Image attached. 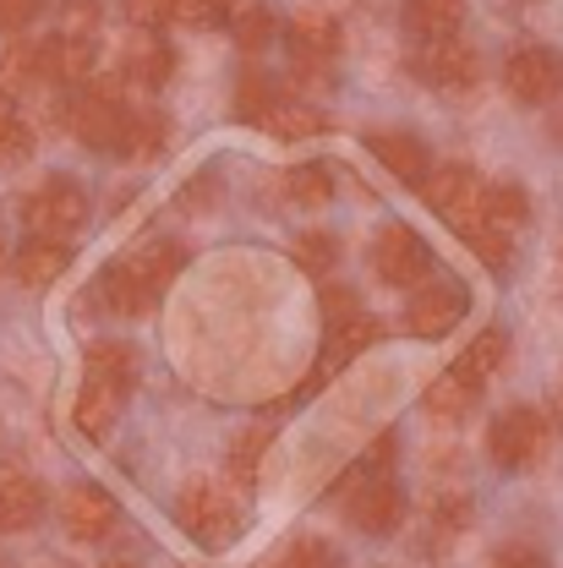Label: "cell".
<instances>
[{"label":"cell","instance_id":"obj_36","mask_svg":"<svg viewBox=\"0 0 563 568\" xmlns=\"http://www.w3.org/2000/svg\"><path fill=\"white\" fill-rule=\"evenodd\" d=\"M274 104H280V93H274V82H269L263 71H247V77L235 82V115H241V121H263Z\"/></svg>","mask_w":563,"mask_h":568},{"label":"cell","instance_id":"obj_23","mask_svg":"<svg viewBox=\"0 0 563 568\" xmlns=\"http://www.w3.org/2000/svg\"><path fill=\"white\" fill-rule=\"evenodd\" d=\"M121 67H127V77L142 82V88H164L170 71H175V55H170V44H164L159 33H138V39L127 44Z\"/></svg>","mask_w":563,"mask_h":568},{"label":"cell","instance_id":"obj_31","mask_svg":"<svg viewBox=\"0 0 563 568\" xmlns=\"http://www.w3.org/2000/svg\"><path fill=\"white\" fill-rule=\"evenodd\" d=\"M39 82V44H11L0 55V110Z\"/></svg>","mask_w":563,"mask_h":568},{"label":"cell","instance_id":"obj_4","mask_svg":"<svg viewBox=\"0 0 563 568\" xmlns=\"http://www.w3.org/2000/svg\"><path fill=\"white\" fill-rule=\"evenodd\" d=\"M340 493L351 503V525L361 536H389L400 530V514H405V497L389 476H366L361 465H351V476L340 481Z\"/></svg>","mask_w":563,"mask_h":568},{"label":"cell","instance_id":"obj_1","mask_svg":"<svg viewBox=\"0 0 563 568\" xmlns=\"http://www.w3.org/2000/svg\"><path fill=\"white\" fill-rule=\"evenodd\" d=\"M175 519H181V530L198 547H230L241 536V525H247L241 497H235V487H224V481H192L187 493L175 497Z\"/></svg>","mask_w":563,"mask_h":568},{"label":"cell","instance_id":"obj_13","mask_svg":"<svg viewBox=\"0 0 563 568\" xmlns=\"http://www.w3.org/2000/svg\"><path fill=\"white\" fill-rule=\"evenodd\" d=\"M284 39H290V61L329 67V61L340 55V39H345V33H340V17H329V11L306 6V11H295V17H290Z\"/></svg>","mask_w":563,"mask_h":568},{"label":"cell","instance_id":"obj_14","mask_svg":"<svg viewBox=\"0 0 563 568\" xmlns=\"http://www.w3.org/2000/svg\"><path fill=\"white\" fill-rule=\"evenodd\" d=\"M99 67V44L82 33H56L39 44V82H88Z\"/></svg>","mask_w":563,"mask_h":568},{"label":"cell","instance_id":"obj_33","mask_svg":"<svg viewBox=\"0 0 563 568\" xmlns=\"http://www.w3.org/2000/svg\"><path fill=\"white\" fill-rule=\"evenodd\" d=\"M170 138V121L159 115V110H142V115H127V132H121V148L115 153H127V159H153L159 148Z\"/></svg>","mask_w":563,"mask_h":568},{"label":"cell","instance_id":"obj_45","mask_svg":"<svg viewBox=\"0 0 563 568\" xmlns=\"http://www.w3.org/2000/svg\"><path fill=\"white\" fill-rule=\"evenodd\" d=\"M213 197H219V181H213V175H198V181L187 186V197H181V203H187V209H198V203H213Z\"/></svg>","mask_w":563,"mask_h":568},{"label":"cell","instance_id":"obj_8","mask_svg":"<svg viewBox=\"0 0 563 568\" xmlns=\"http://www.w3.org/2000/svg\"><path fill=\"white\" fill-rule=\"evenodd\" d=\"M460 317H465V290L449 280H422L416 295H411V306H405V328L416 339H443Z\"/></svg>","mask_w":563,"mask_h":568},{"label":"cell","instance_id":"obj_19","mask_svg":"<svg viewBox=\"0 0 563 568\" xmlns=\"http://www.w3.org/2000/svg\"><path fill=\"white\" fill-rule=\"evenodd\" d=\"M482 399V383L476 377H465L460 366H449V372H438L432 383H426L422 405L426 416H438V422H460V416H471V405Z\"/></svg>","mask_w":563,"mask_h":568},{"label":"cell","instance_id":"obj_43","mask_svg":"<svg viewBox=\"0 0 563 568\" xmlns=\"http://www.w3.org/2000/svg\"><path fill=\"white\" fill-rule=\"evenodd\" d=\"M39 11H44V0H0V33H22Z\"/></svg>","mask_w":563,"mask_h":568},{"label":"cell","instance_id":"obj_9","mask_svg":"<svg viewBox=\"0 0 563 568\" xmlns=\"http://www.w3.org/2000/svg\"><path fill=\"white\" fill-rule=\"evenodd\" d=\"M416 71H422L432 88H443V93H471L482 82V55L465 39H432V44H422V55H416Z\"/></svg>","mask_w":563,"mask_h":568},{"label":"cell","instance_id":"obj_30","mask_svg":"<svg viewBox=\"0 0 563 568\" xmlns=\"http://www.w3.org/2000/svg\"><path fill=\"white\" fill-rule=\"evenodd\" d=\"M503 361H509V334H503V328H482V334L471 339V351L460 355L454 366H460L465 377H476V383H487L493 372H503Z\"/></svg>","mask_w":563,"mask_h":568},{"label":"cell","instance_id":"obj_6","mask_svg":"<svg viewBox=\"0 0 563 568\" xmlns=\"http://www.w3.org/2000/svg\"><path fill=\"white\" fill-rule=\"evenodd\" d=\"M542 448H547V422L531 405H514L487 426V454H493L497 470H525L542 459Z\"/></svg>","mask_w":563,"mask_h":568},{"label":"cell","instance_id":"obj_38","mask_svg":"<svg viewBox=\"0 0 563 568\" xmlns=\"http://www.w3.org/2000/svg\"><path fill=\"white\" fill-rule=\"evenodd\" d=\"M280 568H340V558H334V547H329V541L301 536V541H295V547L280 558Z\"/></svg>","mask_w":563,"mask_h":568},{"label":"cell","instance_id":"obj_26","mask_svg":"<svg viewBox=\"0 0 563 568\" xmlns=\"http://www.w3.org/2000/svg\"><path fill=\"white\" fill-rule=\"evenodd\" d=\"M280 192H284L290 209H329L334 175H329V164H295V170L280 175Z\"/></svg>","mask_w":563,"mask_h":568},{"label":"cell","instance_id":"obj_40","mask_svg":"<svg viewBox=\"0 0 563 568\" xmlns=\"http://www.w3.org/2000/svg\"><path fill=\"white\" fill-rule=\"evenodd\" d=\"M355 312H361V295H355L351 284H329V290H323V317H329V323H345Z\"/></svg>","mask_w":563,"mask_h":568},{"label":"cell","instance_id":"obj_47","mask_svg":"<svg viewBox=\"0 0 563 568\" xmlns=\"http://www.w3.org/2000/svg\"><path fill=\"white\" fill-rule=\"evenodd\" d=\"M104 568H132V564H104Z\"/></svg>","mask_w":563,"mask_h":568},{"label":"cell","instance_id":"obj_7","mask_svg":"<svg viewBox=\"0 0 563 568\" xmlns=\"http://www.w3.org/2000/svg\"><path fill=\"white\" fill-rule=\"evenodd\" d=\"M426 268H432V252H426V241L411 230V224H383L378 230V241H372V274L383 284H416L426 280Z\"/></svg>","mask_w":563,"mask_h":568},{"label":"cell","instance_id":"obj_22","mask_svg":"<svg viewBox=\"0 0 563 568\" xmlns=\"http://www.w3.org/2000/svg\"><path fill=\"white\" fill-rule=\"evenodd\" d=\"M127 268L159 295L164 284H175V274L187 268V246H181V241H148V246H138V252L127 257Z\"/></svg>","mask_w":563,"mask_h":568},{"label":"cell","instance_id":"obj_24","mask_svg":"<svg viewBox=\"0 0 563 568\" xmlns=\"http://www.w3.org/2000/svg\"><path fill=\"white\" fill-rule=\"evenodd\" d=\"M465 22V0H405V28L432 44V39H454Z\"/></svg>","mask_w":563,"mask_h":568},{"label":"cell","instance_id":"obj_16","mask_svg":"<svg viewBox=\"0 0 563 568\" xmlns=\"http://www.w3.org/2000/svg\"><path fill=\"white\" fill-rule=\"evenodd\" d=\"M44 519V487L22 470H0V530L17 536V530H33Z\"/></svg>","mask_w":563,"mask_h":568},{"label":"cell","instance_id":"obj_34","mask_svg":"<svg viewBox=\"0 0 563 568\" xmlns=\"http://www.w3.org/2000/svg\"><path fill=\"white\" fill-rule=\"evenodd\" d=\"M290 257H295V268H301V274L323 280V274L340 263V235H329V230H306V235H295Z\"/></svg>","mask_w":563,"mask_h":568},{"label":"cell","instance_id":"obj_39","mask_svg":"<svg viewBox=\"0 0 563 568\" xmlns=\"http://www.w3.org/2000/svg\"><path fill=\"white\" fill-rule=\"evenodd\" d=\"M127 17L138 22L142 33H153V28L175 22V0H127Z\"/></svg>","mask_w":563,"mask_h":568},{"label":"cell","instance_id":"obj_5","mask_svg":"<svg viewBox=\"0 0 563 568\" xmlns=\"http://www.w3.org/2000/svg\"><path fill=\"white\" fill-rule=\"evenodd\" d=\"M503 88L514 104H553L563 93V55L547 44H520L503 61Z\"/></svg>","mask_w":563,"mask_h":568},{"label":"cell","instance_id":"obj_44","mask_svg":"<svg viewBox=\"0 0 563 568\" xmlns=\"http://www.w3.org/2000/svg\"><path fill=\"white\" fill-rule=\"evenodd\" d=\"M493 568H547V558L536 547H497Z\"/></svg>","mask_w":563,"mask_h":568},{"label":"cell","instance_id":"obj_25","mask_svg":"<svg viewBox=\"0 0 563 568\" xmlns=\"http://www.w3.org/2000/svg\"><path fill=\"white\" fill-rule=\"evenodd\" d=\"M482 219L493 224V230H520L525 219H531V192L520 186V181H493V186H482Z\"/></svg>","mask_w":563,"mask_h":568},{"label":"cell","instance_id":"obj_17","mask_svg":"<svg viewBox=\"0 0 563 568\" xmlns=\"http://www.w3.org/2000/svg\"><path fill=\"white\" fill-rule=\"evenodd\" d=\"M88 383H99V388L127 399L138 388V351L127 339H93L88 345Z\"/></svg>","mask_w":563,"mask_h":568},{"label":"cell","instance_id":"obj_21","mask_svg":"<svg viewBox=\"0 0 563 568\" xmlns=\"http://www.w3.org/2000/svg\"><path fill=\"white\" fill-rule=\"evenodd\" d=\"M258 126L280 142H301V138H323V132H329V115H323L318 104H306V99H280Z\"/></svg>","mask_w":563,"mask_h":568},{"label":"cell","instance_id":"obj_37","mask_svg":"<svg viewBox=\"0 0 563 568\" xmlns=\"http://www.w3.org/2000/svg\"><path fill=\"white\" fill-rule=\"evenodd\" d=\"M241 0H175V22H192V28H219L235 17Z\"/></svg>","mask_w":563,"mask_h":568},{"label":"cell","instance_id":"obj_29","mask_svg":"<svg viewBox=\"0 0 563 568\" xmlns=\"http://www.w3.org/2000/svg\"><path fill=\"white\" fill-rule=\"evenodd\" d=\"M454 235H460V241H465V246H471V252H476V257L493 268V274H503V268H509V235H503V230H493L482 213L460 219V224H454Z\"/></svg>","mask_w":563,"mask_h":568},{"label":"cell","instance_id":"obj_10","mask_svg":"<svg viewBox=\"0 0 563 568\" xmlns=\"http://www.w3.org/2000/svg\"><path fill=\"white\" fill-rule=\"evenodd\" d=\"M383 339V323L378 317H366V312H355V317H345V323H329V345H323V361H318V372L306 377V388L295 394V405L329 377V372H340V366H351L361 351H372Z\"/></svg>","mask_w":563,"mask_h":568},{"label":"cell","instance_id":"obj_3","mask_svg":"<svg viewBox=\"0 0 563 568\" xmlns=\"http://www.w3.org/2000/svg\"><path fill=\"white\" fill-rule=\"evenodd\" d=\"M22 219L33 235H50V241H67L88 224V192L71 181V175H50L39 192H28L22 203Z\"/></svg>","mask_w":563,"mask_h":568},{"label":"cell","instance_id":"obj_41","mask_svg":"<svg viewBox=\"0 0 563 568\" xmlns=\"http://www.w3.org/2000/svg\"><path fill=\"white\" fill-rule=\"evenodd\" d=\"M93 22H99V0H67V11H61V33L93 39Z\"/></svg>","mask_w":563,"mask_h":568},{"label":"cell","instance_id":"obj_15","mask_svg":"<svg viewBox=\"0 0 563 568\" xmlns=\"http://www.w3.org/2000/svg\"><path fill=\"white\" fill-rule=\"evenodd\" d=\"M11 268H17V284H28V290H50V284L71 268V246L67 241H50V235H33V241L17 246Z\"/></svg>","mask_w":563,"mask_h":568},{"label":"cell","instance_id":"obj_46","mask_svg":"<svg viewBox=\"0 0 563 568\" xmlns=\"http://www.w3.org/2000/svg\"><path fill=\"white\" fill-rule=\"evenodd\" d=\"M0 263H6V241H0Z\"/></svg>","mask_w":563,"mask_h":568},{"label":"cell","instance_id":"obj_12","mask_svg":"<svg viewBox=\"0 0 563 568\" xmlns=\"http://www.w3.org/2000/svg\"><path fill=\"white\" fill-rule=\"evenodd\" d=\"M115 519H121L115 497L104 493V487H93V481H77V487L61 497V525H67L77 541H104V536L115 530Z\"/></svg>","mask_w":563,"mask_h":568},{"label":"cell","instance_id":"obj_2","mask_svg":"<svg viewBox=\"0 0 563 568\" xmlns=\"http://www.w3.org/2000/svg\"><path fill=\"white\" fill-rule=\"evenodd\" d=\"M127 93H121V82L115 77H104V82H88L77 99H71L67 110V126L77 132V142H88V148H99V153H115L121 148V132H127Z\"/></svg>","mask_w":563,"mask_h":568},{"label":"cell","instance_id":"obj_32","mask_svg":"<svg viewBox=\"0 0 563 568\" xmlns=\"http://www.w3.org/2000/svg\"><path fill=\"white\" fill-rule=\"evenodd\" d=\"M33 148H39L33 121H28L17 104H6V110H0V164H6V170H17V164H28V159H33Z\"/></svg>","mask_w":563,"mask_h":568},{"label":"cell","instance_id":"obj_42","mask_svg":"<svg viewBox=\"0 0 563 568\" xmlns=\"http://www.w3.org/2000/svg\"><path fill=\"white\" fill-rule=\"evenodd\" d=\"M432 519H438L443 530H465V525H471V497H460V493L438 497V503H432Z\"/></svg>","mask_w":563,"mask_h":568},{"label":"cell","instance_id":"obj_28","mask_svg":"<svg viewBox=\"0 0 563 568\" xmlns=\"http://www.w3.org/2000/svg\"><path fill=\"white\" fill-rule=\"evenodd\" d=\"M121 416V394H110V388H99V383H88L82 394H77V405H71V422L82 437H110V426Z\"/></svg>","mask_w":563,"mask_h":568},{"label":"cell","instance_id":"obj_18","mask_svg":"<svg viewBox=\"0 0 563 568\" xmlns=\"http://www.w3.org/2000/svg\"><path fill=\"white\" fill-rule=\"evenodd\" d=\"M93 295H99V306L110 312V317H148L153 312V290L127 268V263H110L99 284H93Z\"/></svg>","mask_w":563,"mask_h":568},{"label":"cell","instance_id":"obj_20","mask_svg":"<svg viewBox=\"0 0 563 568\" xmlns=\"http://www.w3.org/2000/svg\"><path fill=\"white\" fill-rule=\"evenodd\" d=\"M366 148H372V159H378L389 175H400V181H426V142L416 138V132H372Z\"/></svg>","mask_w":563,"mask_h":568},{"label":"cell","instance_id":"obj_27","mask_svg":"<svg viewBox=\"0 0 563 568\" xmlns=\"http://www.w3.org/2000/svg\"><path fill=\"white\" fill-rule=\"evenodd\" d=\"M230 33H235V50L263 55V50L274 44V33H280V17H274L263 0H241L235 17H230Z\"/></svg>","mask_w":563,"mask_h":568},{"label":"cell","instance_id":"obj_11","mask_svg":"<svg viewBox=\"0 0 563 568\" xmlns=\"http://www.w3.org/2000/svg\"><path fill=\"white\" fill-rule=\"evenodd\" d=\"M422 197L443 213L449 224H460V219L482 213V181H476L471 164H438V170H426Z\"/></svg>","mask_w":563,"mask_h":568},{"label":"cell","instance_id":"obj_35","mask_svg":"<svg viewBox=\"0 0 563 568\" xmlns=\"http://www.w3.org/2000/svg\"><path fill=\"white\" fill-rule=\"evenodd\" d=\"M269 443H274V432L269 426H252V432H241L235 443H230V481H252L258 476V465H263V454H269Z\"/></svg>","mask_w":563,"mask_h":568}]
</instances>
